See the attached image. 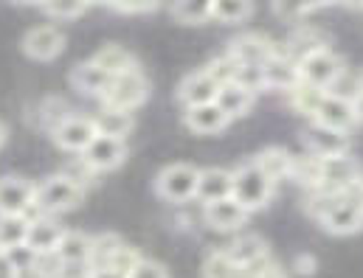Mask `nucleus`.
<instances>
[{"label":"nucleus","instance_id":"10","mask_svg":"<svg viewBox=\"0 0 363 278\" xmlns=\"http://www.w3.org/2000/svg\"><path fill=\"white\" fill-rule=\"evenodd\" d=\"M276 42L268 40L265 34H257V31H248V34H240L228 42L225 54L237 62V65H262L268 62L273 54H276Z\"/></svg>","mask_w":363,"mask_h":278},{"label":"nucleus","instance_id":"5","mask_svg":"<svg viewBox=\"0 0 363 278\" xmlns=\"http://www.w3.org/2000/svg\"><path fill=\"white\" fill-rule=\"evenodd\" d=\"M296 65H298L301 82H307V85H313V88H321V91H327V88L338 79V74L347 68L344 57H338L330 45H327V48H318V51H313V54H307V57L298 59Z\"/></svg>","mask_w":363,"mask_h":278},{"label":"nucleus","instance_id":"44","mask_svg":"<svg viewBox=\"0 0 363 278\" xmlns=\"http://www.w3.org/2000/svg\"><path fill=\"white\" fill-rule=\"evenodd\" d=\"M0 278H20V267L9 253H0Z\"/></svg>","mask_w":363,"mask_h":278},{"label":"nucleus","instance_id":"28","mask_svg":"<svg viewBox=\"0 0 363 278\" xmlns=\"http://www.w3.org/2000/svg\"><path fill=\"white\" fill-rule=\"evenodd\" d=\"M96 65H101L110 76H118V74H124V71H133V68H138V59L124 48V45H116V42H107V45H101L96 54L91 57Z\"/></svg>","mask_w":363,"mask_h":278},{"label":"nucleus","instance_id":"21","mask_svg":"<svg viewBox=\"0 0 363 278\" xmlns=\"http://www.w3.org/2000/svg\"><path fill=\"white\" fill-rule=\"evenodd\" d=\"M231 183H234V178H231V172H228V169H217V166H211V169H200L194 199L206 205V202H214V199L231 197Z\"/></svg>","mask_w":363,"mask_h":278},{"label":"nucleus","instance_id":"12","mask_svg":"<svg viewBox=\"0 0 363 278\" xmlns=\"http://www.w3.org/2000/svg\"><path fill=\"white\" fill-rule=\"evenodd\" d=\"M313 121L321 124V127H330V129H338V132H350L355 124H358V115H355V107L350 98H341V95H333V93H324L321 104L315 107L313 112Z\"/></svg>","mask_w":363,"mask_h":278},{"label":"nucleus","instance_id":"46","mask_svg":"<svg viewBox=\"0 0 363 278\" xmlns=\"http://www.w3.org/2000/svg\"><path fill=\"white\" fill-rule=\"evenodd\" d=\"M298 265H301V270H298V273H313V270H315V262H313V259H304V256H301V259H298Z\"/></svg>","mask_w":363,"mask_h":278},{"label":"nucleus","instance_id":"4","mask_svg":"<svg viewBox=\"0 0 363 278\" xmlns=\"http://www.w3.org/2000/svg\"><path fill=\"white\" fill-rule=\"evenodd\" d=\"M147 98H150V79L138 65V68L124 71V74L110 79L107 91L101 93V107H116V110H130L133 112Z\"/></svg>","mask_w":363,"mask_h":278},{"label":"nucleus","instance_id":"13","mask_svg":"<svg viewBox=\"0 0 363 278\" xmlns=\"http://www.w3.org/2000/svg\"><path fill=\"white\" fill-rule=\"evenodd\" d=\"M65 228L54 219V216H45V214H34L28 216V231H26V248L34 253V256H45V253H54L60 239H62Z\"/></svg>","mask_w":363,"mask_h":278},{"label":"nucleus","instance_id":"40","mask_svg":"<svg viewBox=\"0 0 363 278\" xmlns=\"http://www.w3.org/2000/svg\"><path fill=\"white\" fill-rule=\"evenodd\" d=\"M124 278H172V276H169V270H167L161 262L141 256V259L133 265V270H130Z\"/></svg>","mask_w":363,"mask_h":278},{"label":"nucleus","instance_id":"38","mask_svg":"<svg viewBox=\"0 0 363 278\" xmlns=\"http://www.w3.org/2000/svg\"><path fill=\"white\" fill-rule=\"evenodd\" d=\"M231 82H237V85H242L245 91H251L259 95V93L265 91V82H262V65H237Z\"/></svg>","mask_w":363,"mask_h":278},{"label":"nucleus","instance_id":"3","mask_svg":"<svg viewBox=\"0 0 363 278\" xmlns=\"http://www.w3.org/2000/svg\"><path fill=\"white\" fill-rule=\"evenodd\" d=\"M231 178H234V183H231V197H234L248 214L262 211V208L271 202L273 191H276V183L254 163V158L245 161L242 166H237V169L231 172Z\"/></svg>","mask_w":363,"mask_h":278},{"label":"nucleus","instance_id":"15","mask_svg":"<svg viewBox=\"0 0 363 278\" xmlns=\"http://www.w3.org/2000/svg\"><path fill=\"white\" fill-rule=\"evenodd\" d=\"M248 211L234 199V197H223V199H214V202H206L203 205V219L208 228L214 231H240L245 222H248Z\"/></svg>","mask_w":363,"mask_h":278},{"label":"nucleus","instance_id":"31","mask_svg":"<svg viewBox=\"0 0 363 278\" xmlns=\"http://www.w3.org/2000/svg\"><path fill=\"white\" fill-rule=\"evenodd\" d=\"M330 3H335V0H271V8L279 20L296 23V20H301V17H307V14L318 11V8H324V6H330Z\"/></svg>","mask_w":363,"mask_h":278},{"label":"nucleus","instance_id":"45","mask_svg":"<svg viewBox=\"0 0 363 278\" xmlns=\"http://www.w3.org/2000/svg\"><path fill=\"white\" fill-rule=\"evenodd\" d=\"M259 278H284V273H281V270H279V267L271 262V265L262 270V276H259Z\"/></svg>","mask_w":363,"mask_h":278},{"label":"nucleus","instance_id":"37","mask_svg":"<svg viewBox=\"0 0 363 278\" xmlns=\"http://www.w3.org/2000/svg\"><path fill=\"white\" fill-rule=\"evenodd\" d=\"M68 115H71V107H68L62 98H57V95H51V98H45V101L40 104V124H43V129H48V132H54L57 124H60L62 118H68Z\"/></svg>","mask_w":363,"mask_h":278},{"label":"nucleus","instance_id":"35","mask_svg":"<svg viewBox=\"0 0 363 278\" xmlns=\"http://www.w3.org/2000/svg\"><path fill=\"white\" fill-rule=\"evenodd\" d=\"M40 8L51 20H77L91 8V0H43Z\"/></svg>","mask_w":363,"mask_h":278},{"label":"nucleus","instance_id":"27","mask_svg":"<svg viewBox=\"0 0 363 278\" xmlns=\"http://www.w3.org/2000/svg\"><path fill=\"white\" fill-rule=\"evenodd\" d=\"M254 163L271 178L273 183H281V180H290V172H293V155L284 149V146H265Z\"/></svg>","mask_w":363,"mask_h":278},{"label":"nucleus","instance_id":"47","mask_svg":"<svg viewBox=\"0 0 363 278\" xmlns=\"http://www.w3.org/2000/svg\"><path fill=\"white\" fill-rule=\"evenodd\" d=\"M335 3H341L347 8H363V0H335Z\"/></svg>","mask_w":363,"mask_h":278},{"label":"nucleus","instance_id":"41","mask_svg":"<svg viewBox=\"0 0 363 278\" xmlns=\"http://www.w3.org/2000/svg\"><path fill=\"white\" fill-rule=\"evenodd\" d=\"M206 71L217 79V85H225V82H231L234 79V71H237V62L228 57V54H220L217 59H211L208 65H206Z\"/></svg>","mask_w":363,"mask_h":278},{"label":"nucleus","instance_id":"2","mask_svg":"<svg viewBox=\"0 0 363 278\" xmlns=\"http://www.w3.org/2000/svg\"><path fill=\"white\" fill-rule=\"evenodd\" d=\"M82 199H85V188L60 172V175L43 180L40 185H34L31 211L34 214H45V216H57V214L74 211L77 205H82Z\"/></svg>","mask_w":363,"mask_h":278},{"label":"nucleus","instance_id":"9","mask_svg":"<svg viewBox=\"0 0 363 278\" xmlns=\"http://www.w3.org/2000/svg\"><path fill=\"white\" fill-rule=\"evenodd\" d=\"M82 161L91 166L93 172H113L127 161V141L124 138H110V135H96L85 152H79Z\"/></svg>","mask_w":363,"mask_h":278},{"label":"nucleus","instance_id":"30","mask_svg":"<svg viewBox=\"0 0 363 278\" xmlns=\"http://www.w3.org/2000/svg\"><path fill=\"white\" fill-rule=\"evenodd\" d=\"M254 17V0H211V20L223 25H240Z\"/></svg>","mask_w":363,"mask_h":278},{"label":"nucleus","instance_id":"32","mask_svg":"<svg viewBox=\"0 0 363 278\" xmlns=\"http://www.w3.org/2000/svg\"><path fill=\"white\" fill-rule=\"evenodd\" d=\"M172 17L183 25H200L211 20V0H172Z\"/></svg>","mask_w":363,"mask_h":278},{"label":"nucleus","instance_id":"14","mask_svg":"<svg viewBox=\"0 0 363 278\" xmlns=\"http://www.w3.org/2000/svg\"><path fill=\"white\" fill-rule=\"evenodd\" d=\"M304 146L315 158H333V155H347L350 152V132H338L321 124H310L304 129Z\"/></svg>","mask_w":363,"mask_h":278},{"label":"nucleus","instance_id":"8","mask_svg":"<svg viewBox=\"0 0 363 278\" xmlns=\"http://www.w3.org/2000/svg\"><path fill=\"white\" fill-rule=\"evenodd\" d=\"M20 48L28 59L34 62H54L62 51H65V34L57 25H34L23 34Z\"/></svg>","mask_w":363,"mask_h":278},{"label":"nucleus","instance_id":"25","mask_svg":"<svg viewBox=\"0 0 363 278\" xmlns=\"http://www.w3.org/2000/svg\"><path fill=\"white\" fill-rule=\"evenodd\" d=\"M225 256L237 265V267H254L259 265L262 259H268V245L262 236L257 233H248V236H240L237 242H231L225 248Z\"/></svg>","mask_w":363,"mask_h":278},{"label":"nucleus","instance_id":"17","mask_svg":"<svg viewBox=\"0 0 363 278\" xmlns=\"http://www.w3.org/2000/svg\"><path fill=\"white\" fill-rule=\"evenodd\" d=\"M183 124H186L194 135H217V132H223V129L231 124V118L217 107V101H206V104L186 107Z\"/></svg>","mask_w":363,"mask_h":278},{"label":"nucleus","instance_id":"52","mask_svg":"<svg viewBox=\"0 0 363 278\" xmlns=\"http://www.w3.org/2000/svg\"><path fill=\"white\" fill-rule=\"evenodd\" d=\"M355 191H358V194H361V197H363V178H361V183L355 185Z\"/></svg>","mask_w":363,"mask_h":278},{"label":"nucleus","instance_id":"1","mask_svg":"<svg viewBox=\"0 0 363 278\" xmlns=\"http://www.w3.org/2000/svg\"><path fill=\"white\" fill-rule=\"evenodd\" d=\"M310 214L333 236H352L363 228V197L352 191H324L315 188L310 199Z\"/></svg>","mask_w":363,"mask_h":278},{"label":"nucleus","instance_id":"20","mask_svg":"<svg viewBox=\"0 0 363 278\" xmlns=\"http://www.w3.org/2000/svg\"><path fill=\"white\" fill-rule=\"evenodd\" d=\"M110 79H113V76H110L101 65H96L93 59L79 62V65L71 71V88L77 93H82V95H93V98H101V93L107 91Z\"/></svg>","mask_w":363,"mask_h":278},{"label":"nucleus","instance_id":"24","mask_svg":"<svg viewBox=\"0 0 363 278\" xmlns=\"http://www.w3.org/2000/svg\"><path fill=\"white\" fill-rule=\"evenodd\" d=\"M96 135H110V138H124L133 132L135 118L130 110H116V107H101V112L93 115Z\"/></svg>","mask_w":363,"mask_h":278},{"label":"nucleus","instance_id":"39","mask_svg":"<svg viewBox=\"0 0 363 278\" xmlns=\"http://www.w3.org/2000/svg\"><path fill=\"white\" fill-rule=\"evenodd\" d=\"M138 259H141V253H138L135 248H130V245L124 242V245H121V248L116 250V256L110 259V265H107L104 270H113V273H118V276L124 278L127 273H130V270H133V265H135Z\"/></svg>","mask_w":363,"mask_h":278},{"label":"nucleus","instance_id":"6","mask_svg":"<svg viewBox=\"0 0 363 278\" xmlns=\"http://www.w3.org/2000/svg\"><path fill=\"white\" fill-rule=\"evenodd\" d=\"M197 175L200 169L191 163H172L155 178V194L167 202H189L197 191Z\"/></svg>","mask_w":363,"mask_h":278},{"label":"nucleus","instance_id":"42","mask_svg":"<svg viewBox=\"0 0 363 278\" xmlns=\"http://www.w3.org/2000/svg\"><path fill=\"white\" fill-rule=\"evenodd\" d=\"M164 0H116L113 3V11L118 14H150L155 8H161Z\"/></svg>","mask_w":363,"mask_h":278},{"label":"nucleus","instance_id":"43","mask_svg":"<svg viewBox=\"0 0 363 278\" xmlns=\"http://www.w3.org/2000/svg\"><path fill=\"white\" fill-rule=\"evenodd\" d=\"M62 175H65V178H71L74 183L82 185V188H88V183H91L93 178H96V172H93V169L88 166V163H85V161H82V155H79L74 163H68V166L62 169Z\"/></svg>","mask_w":363,"mask_h":278},{"label":"nucleus","instance_id":"16","mask_svg":"<svg viewBox=\"0 0 363 278\" xmlns=\"http://www.w3.org/2000/svg\"><path fill=\"white\" fill-rule=\"evenodd\" d=\"M262 82H265V91H281V93H290L298 82V65L281 51L276 48L268 62H262Z\"/></svg>","mask_w":363,"mask_h":278},{"label":"nucleus","instance_id":"23","mask_svg":"<svg viewBox=\"0 0 363 278\" xmlns=\"http://www.w3.org/2000/svg\"><path fill=\"white\" fill-rule=\"evenodd\" d=\"M214 101H217V107H220V110L234 121V118H242V115L254 107L257 93L245 91V88H242V85H237V82H225V85H220V88H217Z\"/></svg>","mask_w":363,"mask_h":278},{"label":"nucleus","instance_id":"33","mask_svg":"<svg viewBox=\"0 0 363 278\" xmlns=\"http://www.w3.org/2000/svg\"><path fill=\"white\" fill-rule=\"evenodd\" d=\"M121 245H124V239H121L118 233H99V236H91V267L93 270H104Z\"/></svg>","mask_w":363,"mask_h":278},{"label":"nucleus","instance_id":"7","mask_svg":"<svg viewBox=\"0 0 363 278\" xmlns=\"http://www.w3.org/2000/svg\"><path fill=\"white\" fill-rule=\"evenodd\" d=\"M361 166L355 158H350V152L318 158V188L324 191H352L361 183Z\"/></svg>","mask_w":363,"mask_h":278},{"label":"nucleus","instance_id":"48","mask_svg":"<svg viewBox=\"0 0 363 278\" xmlns=\"http://www.w3.org/2000/svg\"><path fill=\"white\" fill-rule=\"evenodd\" d=\"M9 3H14V6H40L43 0H9Z\"/></svg>","mask_w":363,"mask_h":278},{"label":"nucleus","instance_id":"22","mask_svg":"<svg viewBox=\"0 0 363 278\" xmlns=\"http://www.w3.org/2000/svg\"><path fill=\"white\" fill-rule=\"evenodd\" d=\"M330 45V37L324 34V31H318V28H313V25H298L290 37H287V45L281 48L293 62H298V59H304L307 54H313V51H318V48H327Z\"/></svg>","mask_w":363,"mask_h":278},{"label":"nucleus","instance_id":"50","mask_svg":"<svg viewBox=\"0 0 363 278\" xmlns=\"http://www.w3.org/2000/svg\"><path fill=\"white\" fill-rule=\"evenodd\" d=\"M3 144H6V127L0 124V146H3Z\"/></svg>","mask_w":363,"mask_h":278},{"label":"nucleus","instance_id":"18","mask_svg":"<svg viewBox=\"0 0 363 278\" xmlns=\"http://www.w3.org/2000/svg\"><path fill=\"white\" fill-rule=\"evenodd\" d=\"M34 183L26 178H0V214H31Z\"/></svg>","mask_w":363,"mask_h":278},{"label":"nucleus","instance_id":"34","mask_svg":"<svg viewBox=\"0 0 363 278\" xmlns=\"http://www.w3.org/2000/svg\"><path fill=\"white\" fill-rule=\"evenodd\" d=\"M324 93L327 91L313 88V85H307V82H298V85L287 93V95H290V107H293L296 112H301V115H310V118H313V112H315V107L321 104Z\"/></svg>","mask_w":363,"mask_h":278},{"label":"nucleus","instance_id":"29","mask_svg":"<svg viewBox=\"0 0 363 278\" xmlns=\"http://www.w3.org/2000/svg\"><path fill=\"white\" fill-rule=\"evenodd\" d=\"M28 214H0V253H11L26 245Z\"/></svg>","mask_w":363,"mask_h":278},{"label":"nucleus","instance_id":"49","mask_svg":"<svg viewBox=\"0 0 363 278\" xmlns=\"http://www.w3.org/2000/svg\"><path fill=\"white\" fill-rule=\"evenodd\" d=\"M113 3L116 0H91V6H107V8H113Z\"/></svg>","mask_w":363,"mask_h":278},{"label":"nucleus","instance_id":"19","mask_svg":"<svg viewBox=\"0 0 363 278\" xmlns=\"http://www.w3.org/2000/svg\"><path fill=\"white\" fill-rule=\"evenodd\" d=\"M217 79L206 71V68H200V71H191V74H186L181 79V85H178V101H181L183 107H194V104H206V101H214V95H217Z\"/></svg>","mask_w":363,"mask_h":278},{"label":"nucleus","instance_id":"51","mask_svg":"<svg viewBox=\"0 0 363 278\" xmlns=\"http://www.w3.org/2000/svg\"><path fill=\"white\" fill-rule=\"evenodd\" d=\"M358 93H361V95H363V71H361V74H358Z\"/></svg>","mask_w":363,"mask_h":278},{"label":"nucleus","instance_id":"36","mask_svg":"<svg viewBox=\"0 0 363 278\" xmlns=\"http://www.w3.org/2000/svg\"><path fill=\"white\" fill-rule=\"evenodd\" d=\"M203 278H242V270L225 256V250H214L203 265Z\"/></svg>","mask_w":363,"mask_h":278},{"label":"nucleus","instance_id":"11","mask_svg":"<svg viewBox=\"0 0 363 278\" xmlns=\"http://www.w3.org/2000/svg\"><path fill=\"white\" fill-rule=\"evenodd\" d=\"M54 144L65 152H85V146L96 138V127H93V118L88 115H77L71 112L68 118H62L57 124V129L51 132Z\"/></svg>","mask_w":363,"mask_h":278},{"label":"nucleus","instance_id":"26","mask_svg":"<svg viewBox=\"0 0 363 278\" xmlns=\"http://www.w3.org/2000/svg\"><path fill=\"white\" fill-rule=\"evenodd\" d=\"M54 256L60 265H91V236L82 231H65Z\"/></svg>","mask_w":363,"mask_h":278}]
</instances>
